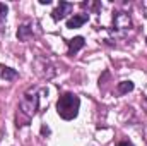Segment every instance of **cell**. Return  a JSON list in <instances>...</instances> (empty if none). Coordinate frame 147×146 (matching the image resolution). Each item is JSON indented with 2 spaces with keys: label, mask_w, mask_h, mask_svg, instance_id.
<instances>
[{
  "label": "cell",
  "mask_w": 147,
  "mask_h": 146,
  "mask_svg": "<svg viewBox=\"0 0 147 146\" xmlns=\"http://www.w3.org/2000/svg\"><path fill=\"white\" fill-rule=\"evenodd\" d=\"M79 107H80V100H79V96L74 95V93H65V95H62V96L58 98V102H57V112H58V115H60L62 119H65V120L75 119L77 113H79Z\"/></svg>",
  "instance_id": "obj_1"
},
{
  "label": "cell",
  "mask_w": 147,
  "mask_h": 146,
  "mask_svg": "<svg viewBox=\"0 0 147 146\" xmlns=\"http://www.w3.org/2000/svg\"><path fill=\"white\" fill-rule=\"evenodd\" d=\"M87 19H89L87 14H74V17H70V19L67 21V28H69V29H77V28H80L84 23H87Z\"/></svg>",
  "instance_id": "obj_2"
},
{
  "label": "cell",
  "mask_w": 147,
  "mask_h": 146,
  "mask_svg": "<svg viewBox=\"0 0 147 146\" xmlns=\"http://www.w3.org/2000/svg\"><path fill=\"white\" fill-rule=\"evenodd\" d=\"M74 9L72 3H69V2H60V5H58V9L57 10H53V19L55 21H60V19H63L70 10Z\"/></svg>",
  "instance_id": "obj_3"
},
{
  "label": "cell",
  "mask_w": 147,
  "mask_h": 146,
  "mask_svg": "<svg viewBox=\"0 0 147 146\" xmlns=\"http://www.w3.org/2000/svg\"><path fill=\"white\" fill-rule=\"evenodd\" d=\"M86 45V40L82 36H75L72 38L70 41H69V55H74V53H77L82 46Z\"/></svg>",
  "instance_id": "obj_4"
},
{
  "label": "cell",
  "mask_w": 147,
  "mask_h": 146,
  "mask_svg": "<svg viewBox=\"0 0 147 146\" xmlns=\"http://www.w3.org/2000/svg\"><path fill=\"white\" fill-rule=\"evenodd\" d=\"M2 77H3L5 81H14V79L17 77V71L12 69V67H3V69H2Z\"/></svg>",
  "instance_id": "obj_5"
},
{
  "label": "cell",
  "mask_w": 147,
  "mask_h": 146,
  "mask_svg": "<svg viewBox=\"0 0 147 146\" xmlns=\"http://www.w3.org/2000/svg\"><path fill=\"white\" fill-rule=\"evenodd\" d=\"M132 89H134V83L132 81H121V83H118V93L125 95V93H130Z\"/></svg>",
  "instance_id": "obj_6"
},
{
  "label": "cell",
  "mask_w": 147,
  "mask_h": 146,
  "mask_svg": "<svg viewBox=\"0 0 147 146\" xmlns=\"http://www.w3.org/2000/svg\"><path fill=\"white\" fill-rule=\"evenodd\" d=\"M29 35H31V31H29L28 26H21V29L17 31V38H19V40H26Z\"/></svg>",
  "instance_id": "obj_7"
},
{
  "label": "cell",
  "mask_w": 147,
  "mask_h": 146,
  "mask_svg": "<svg viewBox=\"0 0 147 146\" xmlns=\"http://www.w3.org/2000/svg\"><path fill=\"white\" fill-rule=\"evenodd\" d=\"M7 16V5L5 3H0V19H3Z\"/></svg>",
  "instance_id": "obj_8"
},
{
  "label": "cell",
  "mask_w": 147,
  "mask_h": 146,
  "mask_svg": "<svg viewBox=\"0 0 147 146\" xmlns=\"http://www.w3.org/2000/svg\"><path fill=\"white\" fill-rule=\"evenodd\" d=\"M116 146H134V145H132L130 141H121V143H118Z\"/></svg>",
  "instance_id": "obj_9"
},
{
  "label": "cell",
  "mask_w": 147,
  "mask_h": 146,
  "mask_svg": "<svg viewBox=\"0 0 147 146\" xmlns=\"http://www.w3.org/2000/svg\"><path fill=\"white\" fill-rule=\"evenodd\" d=\"M41 132H43V134H50V129H48V127H45V126H43V127H41Z\"/></svg>",
  "instance_id": "obj_10"
},
{
  "label": "cell",
  "mask_w": 147,
  "mask_h": 146,
  "mask_svg": "<svg viewBox=\"0 0 147 146\" xmlns=\"http://www.w3.org/2000/svg\"><path fill=\"white\" fill-rule=\"evenodd\" d=\"M39 3H43V5H48V3H51V0H39Z\"/></svg>",
  "instance_id": "obj_11"
},
{
  "label": "cell",
  "mask_w": 147,
  "mask_h": 146,
  "mask_svg": "<svg viewBox=\"0 0 147 146\" xmlns=\"http://www.w3.org/2000/svg\"><path fill=\"white\" fill-rule=\"evenodd\" d=\"M144 102H146V105H147V98H146V100H144Z\"/></svg>",
  "instance_id": "obj_12"
}]
</instances>
